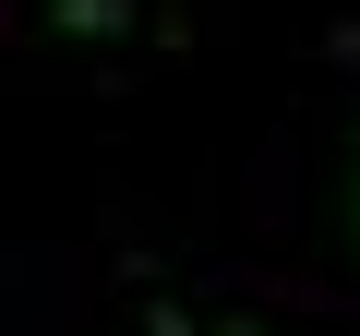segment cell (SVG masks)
Returning a JSON list of instances; mask_svg holds the SVG:
<instances>
[{"mask_svg": "<svg viewBox=\"0 0 360 336\" xmlns=\"http://www.w3.org/2000/svg\"><path fill=\"white\" fill-rule=\"evenodd\" d=\"M60 37H132V0H49Z\"/></svg>", "mask_w": 360, "mask_h": 336, "instance_id": "obj_1", "label": "cell"}, {"mask_svg": "<svg viewBox=\"0 0 360 336\" xmlns=\"http://www.w3.org/2000/svg\"><path fill=\"white\" fill-rule=\"evenodd\" d=\"M144 336H217V324H193V312H180L168 288H144Z\"/></svg>", "mask_w": 360, "mask_h": 336, "instance_id": "obj_2", "label": "cell"}, {"mask_svg": "<svg viewBox=\"0 0 360 336\" xmlns=\"http://www.w3.org/2000/svg\"><path fill=\"white\" fill-rule=\"evenodd\" d=\"M348 205H360V120H348Z\"/></svg>", "mask_w": 360, "mask_h": 336, "instance_id": "obj_3", "label": "cell"}, {"mask_svg": "<svg viewBox=\"0 0 360 336\" xmlns=\"http://www.w3.org/2000/svg\"><path fill=\"white\" fill-rule=\"evenodd\" d=\"M217 336H264V324H252V312H229V324H217Z\"/></svg>", "mask_w": 360, "mask_h": 336, "instance_id": "obj_4", "label": "cell"}]
</instances>
